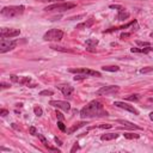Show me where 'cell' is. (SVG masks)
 Returning a JSON list of instances; mask_svg holds the SVG:
<instances>
[{
    "mask_svg": "<svg viewBox=\"0 0 153 153\" xmlns=\"http://www.w3.org/2000/svg\"><path fill=\"white\" fill-rule=\"evenodd\" d=\"M101 116H108V111L104 109L103 104L98 101H91L80 111V117L83 120L91 117H101Z\"/></svg>",
    "mask_w": 153,
    "mask_h": 153,
    "instance_id": "obj_1",
    "label": "cell"
},
{
    "mask_svg": "<svg viewBox=\"0 0 153 153\" xmlns=\"http://www.w3.org/2000/svg\"><path fill=\"white\" fill-rule=\"evenodd\" d=\"M24 9H25V7L23 5H20V6H6V7H3L1 16H4L6 18L19 17L20 14H23Z\"/></svg>",
    "mask_w": 153,
    "mask_h": 153,
    "instance_id": "obj_2",
    "label": "cell"
},
{
    "mask_svg": "<svg viewBox=\"0 0 153 153\" xmlns=\"http://www.w3.org/2000/svg\"><path fill=\"white\" fill-rule=\"evenodd\" d=\"M77 4L74 3H56L54 5H50V6H47L44 11H59V12H62V11H67V10H71L75 7Z\"/></svg>",
    "mask_w": 153,
    "mask_h": 153,
    "instance_id": "obj_3",
    "label": "cell"
},
{
    "mask_svg": "<svg viewBox=\"0 0 153 153\" xmlns=\"http://www.w3.org/2000/svg\"><path fill=\"white\" fill-rule=\"evenodd\" d=\"M62 37H63V31L60 29H50L43 36L46 41H61Z\"/></svg>",
    "mask_w": 153,
    "mask_h": 153,
    "instance_id": "obj_4",
    "label": "cell"
},
{
    "mask_svg": "<svg viewBox=\"0 0 153 153\" xmlns=\"http://www.w3.org/2000/svg\"><path fill=\"white\" fill-rule=\"evenodd\" d=\"M17 41H10V39L1 38L0 39V53H6L9 50H12L17 46Z\"/></svg>",
    "mask_w": 153,
    "mask_h": 153,
    "instance_id": "obj_5",
    "label": "cell"
},
{
    "mask_svg": "<svg viewBox=\"0 0 153 153\" xmlns=\"http://www.w3.org/2000/svg\"><path fill=\"white\" fill-rule=\"evenodd\" d=\"M71 73H77V74H84V75H90V77H101V73L97 71L88 69V68H69L68 69Z\"/></svg>",
    "mask_w": 153,
    "mask_h": 153,
    "instance_id": "obj_6",
    "label": "cell"
},
{
    "mask_svg": "<svg viewBox=\"0 0 153 153\" xmlns=\"http://www.w3.org/2000/svg\"><path fill=\"white\" fill-rule=\"evenodd\" d=\"M20 34L19 29H12V28H1L0 30V37L1 38H12Z\"/></svg>",
    "mask_w": 153,
    "mask_h": 153,
    "instance_id": "obj_7",
    "label": "cell"
},
{
    "mask_svg": "<svg viewBox=\"0 0 153 153\" xmlns=\"http://www.w3.org/2000/svg\"><path fill=\"white\" fill-rule=\"evenodd\" d=\"M118 90H120V87L116 86V85L103 86V87L99 88L97 92H96V95H97V96H109V95H112V93H116Z\"/></svg>",
    "mask_w": 153,
    "mask_h": 153,
    "instance_id": "obj_8",
    "label": "cell"
},
{
    "mask_svg": "<svg viewBox=\"0 0 153 153\" xmlns=\"http://www.w3.org/2000/svg\"><path fill=\"white\" fill-rule=\"evenodd\" d=\"M49 104L52 107H55L58 109H61L63 111H69L71 110V104L65 101H50Z\"/></svg>",
    "mask_w": 153,
    "mask_h": 153,
    "instance_id": "obj_9",
    "label": "cell"
},
{
    "mask_svg": "<svg viewBox=\"0 0 153 153\" xmlns=\"http://www.w3.org/2000/svg\"><path fill=\"white\" fill-rule=\"evenodd\" d=\"M56 87L62 92V95L65 96V97H71V95L74 91V87L71 86L69 84H59Z\"/></svg>",
    "mask_w": 153,
    "mask_h": 153,
    "instance_id": "obj_10",
    "label": "cell"
},
{
    "mask_svg": "<svg viewBox=\"0 0 153 153\" xmlns=\"http://www.w3.org/2000/svg\"><path fill=\"white\" fill-rule=\"evenodd\" d=\"M114 105L117 107V108H121V109H124V110L129 111V112H133V114H135V115H139V111L136 110L134 107L129 105L128 103H124V102H115Z\"/></svg>",
    "mask_w": 153,
    "mask_h": 153,
    "instance_id": "obj_11",
    "label": "cell"
},
{
    "mask_svg": "<svg viewBox=\"0 0 153 153\" xmlns=\"http://www.w3.org/2000/svg\"><path fill=\"white\" fill-rule=\"evenodd\" d=\"M97 44H98V39H96V38L87 39V41L85 42L86 50H88V52H95V48H96V46H97Z\"/></svg>",
    "mask_w": 153,
    "mask_h": 153,
    "instance_id": "obj_12",
    "label": "cell"
},
{
    "mask_svg": "<svg viewBox=\"0 0 153 153\" xmlns=\"http://www.w3.org/2000/svg\"><path fill=\"white\" fill-rule=\"evenodd\" d=\"M117 122L121 123V124H123L124 128H129V129H141V127L129 122V121H126V120H117Z\"/></svg>",
    "mask_w": 153,
    "mask_h": 153,
    "instance_id": "obj_13",
    "label": "cell"
},
{
    "mask_svg": "<svg viewBox=\"0 0 153 153\" xmlns=\"http://www.w3.org/2000/svg\"><path fill=\"white\" fill-rule=\"evenodd\" d=\"M152 50H153V48L151 46H148L146 48H132L131 49L132 53H141V54H148Z\"/></svg>",
    "mask_w": 153,
    "mask_h": 153,
    "instance_id": "obj_14",
    "label": "cell"
},
{
    "mask_svg": "<svg viewBox=\"0 0 153 153\" xmlns=\"http://www.w3.org/2000/svg\"><path fill=\"white\" fill-rule=\"evenodd\" d=\"M93 23H95V19L91 18V19H88V20H86V22H84V23H82V24H78L75 29H87V28L92 27Z\"/></svg>",
    "mask_w": 153,
    "mask_h": 153,
    "instance_id": "obj_15",
    "label": "cell"
},
{
    "mask_svg": "<svg viewBox=\"0 0 153 153\" xmlns=\"http://www.w3.org/2000/svg\"><path fill=\"white\" fill-rule=\"evenodd\" d=\"M117 138H118V134L108 133V134H103L101 136V140H103V141H109V140H114V139H117Z\"/></svg>",
    "mask_w": 153,
    "mask_h": 153,
    "instance_id": "obj_16",
    "label": "cell"
},
{
    "mask_svg": "<svg viewBox=\"0 0 153 153\" xmlns=\"http://www.w3.org/2000/svg\"><path fill=\"white\" fill-rule=\"evenodd\" d=\"M38 139L41 140V142H42V143L44 145V146H46L48 150H49V151H55V152H59V150H58V148H53V147H50V146H49V142H48V140L44 138V136H43L42 134H38Z\"/></svg>",
    "mask_w": 153,
    "mask_h": 153,
    "instance_id": "obj_17",
    "label": "cell"
},
{
    "mask_svg": "<svg viewBox=\"0 0 153 153\" xmlns=\"http://www.w3.org/2000/svg\"><path fill=\"white\" fill-rule=\"evenodd\" d=\"M129 17V13L124 11V7H122L121 10H118V16H117V20H124Z\"/></svg>",
    "mask_w": 153,
    "mask_h": 153,
    "instance_id": "obj_18",
    "label": "cell"
},
{
    "mask_svg": "<svg viewBox=\"0 0 153 153\" xmlns=\"http://www.w3.org/2000/svg\"><path fill=\"white\" fill-rule=\"evenodd\" d=\"M86 123L85 122H78V123H75L74 126H72L71 128H69V129L67 131V133L68 134H72V133H74L77 129H79V128H82V127H84Z\"/></svg>",
    "mask_w": 153,
    "mask_h": 153,
    "instance_id": "obj_19",
    "label": "cell"
},
{
    "mask_svg": "<svg viewBox=\"0 0 153 153\" xmlns=\"http://www.w3.org/2000/svg\"><path fill=\"white\" fill-rule=\"evenodd\" d=\"M50 48L55 50H59V52H63V53H74V50L72 49H67V48H63V47H58V46H52Z\"/></svg>",
    "mask_w": 153,
    "mask_h": 153,
    "instance_id": "obj_20",
    "label": "cell"
},
{
    "mask_svg": "<svg viewBox=\"0 0 153 153\" xmlns=\"http://www.w3.org/2000/svg\"><path fill=\"white\" fill-rule=\"evenodd\" d=\"M30 83H31V79L29 77H23V78L19 79V84H22V85H27V86L31 87Z\"/></svg>",
    "mask_w": 153,
    "mask_h": 153,
    "instance_id": "obj_21",
    "label": "cell"
},
{
    "mask_svg": "<svg viewBox=\"0 0 153 153\" xmlns=\"http://www.w3.org/2000/svg\"><path fill=\"white\" fill-rule=\"evenodd\" d=\"M102 69L107 71V72H117L120 69V67H117V66H103Z\"/></svg>",
    "mask_w": 153,
    "mask_h": 153,
    "instance_id": "obj_22",
    "label": "cell"
},
{
    "mask_svg": "<svg viewBox=\"0 0 153 153\" xmlns=\"http://www.w3.org/2000/svg\"><path fill=\"white\" fill-rule=\"evenodd\" d=\"M127 101H132V102H136L140 99V95H131V96H127L126 97Z\"/></svg>",
    "mask_w": 153,
    "mask_h": 153,
    "instance_id": "obj_23",
    "label": "cell"
},
{
    "mask_svg": "<svg viewBox=\"0 0 153 153\" xmlns=\"http://www.w3.org/2000/svg\"><path fill=\"white\" fill-rule=\"evenodd\" d=\"M124 138L127 139H139L140 138V135L139 134H133V133H124Z\"/></svg>",
    "mask_w": 153,
    "mask_h": 153,
    "instance_id": "obj_24",
    "label": "cell"
},
{
    "mask_svg": "<svg viewBox=\"0 0 153 153\" xmlns=\"http://www.w3.org/2000/svg\"><path fill=\"white\" fill-rule=\"evenodd\" d=\"M112 126L111 124H99V126H93V127H90L88 129H93V128H102V129H108V128H111Z\"/></svg>",
    "mask_w": 153,
    "mask_h": 153,
    "instance_id": "obj_25",
    "label": "cell"
},
{
    "mask_svg": "<svg viewBox=\"0 0 153 153\" xmlns=\"http://www.w3.org/2000/svg\"><path fill=\"white\" fill-rule=\"evenodd\" d=\"M34 112H35V115H36V116H42L43 110H42L41 107H35V108H34Z\"/></svg>",
    "mask_w": 153,
    "mask_h": 153,
    "instance_id": "obj_26",
    "label": "cell"
},
{
    "mask_svg": "<svg viewBox=\"0 0 153 153\" xmlns=\"http://www.w3.org/2000/svg\"><path fill=\"white\" fill-rule=\"evenodd\" d=\"M54 95V91L52 90H43L39 92V96H53Z\"/></svg>",
    "mask_w": 153,
    "mask_h": 153,
    "instance_id": "obj_27",
    "label": "cell"
},
{
    "mask_svg": "<svg viewBox=\"0 0 153 153\" xmlns=\"http://www.w3.org/2000/svg\"><path fill=\"white\" fill-rule=\"evenodd\" d=\"M58 127H59V129L61 132H66V127H65V124L62 123V121H58Z\"/></svg>",
    "mask_w": 153,
    "mask_h": 153,
    "instance_id": "obj_28",
    "label": "cell"
},
{
    "mask_svg": "<svg viewBox=\"0 0 153 153\" xmlns=\"http://www.w3.org/2000/svg\"><path fill=\"white\" fill-rule=\"evenodd\" d=\"M136 44L140 46V47H148V46H151L150 42H143V41H136Z\"/></svg>",
    "mask_w": 153,
    "mask_h": 153,
    "instance_id": "obj_29",
    "label": "cell"
},
{
    "mask_svg": "<svg viewBox=\"0 0 153 153\" xmlns=\"http://www.w3.org/2000/svg\"><path fill=\"white\" fill-rule=\"evenodd\" d=\"M153 71V67H143L140 69L141 73H148V72H152Z\"/></svg>",
    "mask_w": 153,
    "mask_h": 153,
    "instance_id": "obj_30",
    "label": "cell"
},
{
    "mask_svg": "<svg viewBox=\"0 0 153 153\" xmlns=\"http://www.w3.org/2000/svg\"><path fill=\"white\" fill-rule=\"evenodd\" d=\"M87 78V75H84V74H78V75H75L74 77V80L77 82V80H83V79H86Z\"/></svg>",
    "mask_w": 153,
    "mask_h": 153,
    "instance_id": "obj_31",
    "label": "cell"
},
{
    "mask_svg": "<svg viewBox=\"0 0 153 153\" xmlns=\"http://www.w3.org/2000/svg\"><path fill=\"white\" fill-rule=\"evenodd\" d=\"M39 1H44V3H62L65 0H39Z\"/></svg>",
    "mask_w": 153,
    "mask_h": 153,
    "instance_id": "obj_32",
    "label": "cell"
},
{
    "mask_svg": "<svg viewBox=\"0 0 153 153\" xmlns=\"http://www.w3.org/2000/svg\"><path fill=\"white\" fill-rule=\"evenodd\" d=\"M10 78H11V80H12L13 83H19V79H20L17 75H10Z\"/></svg>",
    "mask_w": 153,
    "mask_h": 153,
    "instance_id": "obj_33",
    "label": "cell"
},
{
    "mask_svg": "<svg viewBox=\"0 0 153 153\" xmlns=\"http://www.w3.org/2000/svg\"><path fill=\"white\" fill-rule=\"evenodd\" d=\"M56 116H58L59 121H63V120H65V116H63L60 111H56Z\"/></svg>",
    "mask_w": 153,
    "mask_h": 153,
    "instance_id": "obj_34",
    "label": "cell"
},
{
    "mask_svg": "<svg viewBox=\"0 0 153 153\" xmlns=\"http://www.w3.org/2000/svg\"><path fill=\"white\" fill-rule=\"evenodd\" d=\"M131 36V34L129 33H122V34H121V39H124V38H127V37H129Z\"/></svg>",
    "mask_w": 153,
    "mask_h": 153,
    "instance_id": "obj_35",
    "label": "cell"
},
{
    "mask_svg": "<svg viewBox=\"0 0 153 153\" xmlns=\"http://www.w3.org/2000/svg\"><path fill=\"white\" fill-rule=\"evenodd\" d=\"M77 150H79V145H78V142H75L74 143V146L71 148V153H73V152H75Z\"/></svg>",
    "mask_w": 153,
    "mask_h": 153,
    "instance_id": "obj_36",
    "label": "cell"
},
{
    "mask_svg": "<svg viewBox=\"0 0 153 153\" xmlns=\"http://www.w3.org/2000/svg\"><path fill=\"white\" fill-rule=\"evenodd\" d=\"M0 115H1V116H6V115H9V111H7L6 109H1V110H0Z\"/></svg>",
    "mask_w": 153,
    "mask_h": 153,
    "instance_id": "obj_37",
    "label": "cell"
},
{
    "mask_svg": "<svg viewBox=\"0 0 153 153\" xmlns=\"http://www.w3.org/2000/svg\"><path fill=\"white\" fill-rule=\"evenodd\" d=\"M29 133H30L31 135H35V134H36V128H35V127H30Z\"/></svg>",
    "mask_w": 153,
    "mask_h": 153,
    "instance_id": "obj_38",
    "label": "cell"
},
{
    "mask_svg": "<svg viewBox=\"0 0 153 153\" xmlns=\"http://www.w3.org/2000/svg\"><path fill=\"white\" fill-rule=\"evenodd\" d=\"M1 87H3V88H9V87H10V84H6V83H1Z\"/></svg>",
    "mask_w": 153,
    "mask_h": 153,
    "instance_id": "obj_39",
    "label": "cell"
},
{
    "mask_svg": "<svg viewBox=\"0 0 153 153\" xmlns=\"http://www.w3.org/2000/svg\"><path fill=\"white\" fill-rule=\"evenodd\" d=\"M54 140H55V142H56V143L59 145V146H61V145H62V142H61V140H60V139H58V138H54Z\"/></svg>",
    "mask_w": 153,
    "mask_h": 153,
    "instance_id": "obj_40",
    "label": "cell"
},
{
    "mask_svg": "<svg viewBox=\"0 0 153 153\" xmlns=\"http://www.w3.org/2000/svg\"><path fill=\"white\" fill-rule=\"evenodd\" d=\"M1 151H10V148H5V147H1Z\"/></svg>",
    "mask_w": 153,
    "mask_h": 153,
    "instance_id": "obj_41",
    "label": "cell"
},
{
    "mask_svg": "<svg viewBox=\"0 0 153 153\" xmlns=\"http://www.w3.org/2000/svg\"><path fill=\"white\" fill-rule=\"evenodd\" d=\"M150 118L153 121V112H151V114H150Z\"/></svg>",
    "mask_w": 153,
    "mask_h": 153,
    "instance_id": "obj_42",
    "label": "cell"
},
{
    "mask_svg": "<svg viewBox=\"0 0 153 153\" xmlns=\"http://www.w3.org/2000/svg\"><path fill=\"white\" fill-rule=\"evenodd\" d=\"M148 101H150V102H152V103H153V98H150V99H148Z\"/></svg>",
    "mask_w": 153,
    "mask_h": 153,
    "instance_id": "obj_43",
    "label": "cell"
},
{
    "mask_svg": "<svg viewBox=\"0 0 153 153\" xmlns=\"http://www.w3.org/2000/svg\"><path fill=\"white\" fill-rule=\"evenodd\" d=\"M151 37H152V38H153V33H152V34H151Z\"/></svg>",
    "mask_w": 153,
    "mask_h": 153,
    "instance_id": "obj_44",
    "label": "cell"
}]
</instances>
